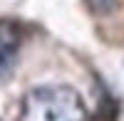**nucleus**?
<instances>
[{"instance_id": "obj_2", "label": "nucleus", "mask_w": 124, "mask_h": 121, "mask_svg": "<svg viewBox=\"0 0 124 121\" xmlns=\"http://www.w3.org/2000/svg\"><path fill=\"white\" fill-rule=\"evenodd\" d=\"M92 10H97V13H104V10H109L112 5H114V0H87Z\"/></svg>"}, {"instance_id": "obj_1", "label": "nucleus", "mask_w": 124, "mask_h": 121, "mask_svg": "<svg viewBox=\"0 0 124 121\" xmlns=\"http://www.w3.org/2000/svg\"><path fill=\"white\" fill-rule=\"evenodd\" d=\"M20 121H87V106L72 87H37L23 96Z\"/></svg>"}]
</instances>
